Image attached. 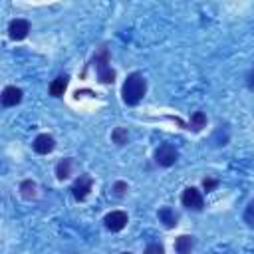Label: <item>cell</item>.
Segmentation results:
<instances>
[{
	"label": "cell",
	"mask_w": 254,
	"mask_h": 254,
	"mask_svg": "<svg viewBox=\"0 0 254 254\" xmlns=\"http://www.w3.org/2000/svg\"><path fill=\"white\" fill-rule=\"evenodd\" d=\"M147 93V79L139 73V71H133L127 75V79L123 81V87H121V97L127 105H137Z\"/></svg>",
	"instance_id": "1"
},
{
	"label": "cell",
	"mask_w": 254,
	"mask_h": 254,
	"mask_svg": "<svg viewBox=\"0 0 254 254\" xmlns=\"http://www.w3.org/2000/svg\"><path fill=\"white\" fill-rule=\"evenodd\" d=\"M93 65L97 71V79L101 83H113L115 81V69L109 65V52L105 46H99V50L93 54Z\"/></svg>",
	"instance_id": "2"
},
{
	"label": "cell",
	"mask_w": 254,
	"mask_h": 254,
	"mask_svg": "<svg viewBox=\"0 0 254 254\" xmlns=\"http://www.w3.org/2000/svg\"><path fill=\"white\" fill-rule=\"evenodd\" d=\"M91 187H93V179H91L89 175H85V173L79 175V177L75 179L73 187H71V194H73V198H75L77 202L85 200L87 194H89V190H91Z\"/></svg>",
	"instance_id": "3"
},
{
	"label": "cell",
	"mask_w": 254,
	"mask_h": 254,
	"mask_svg": "<svg viewBox=\"0 0 254 254\" xmlns=\"http://www.w3.org/2000/svg\"><path fill=\"white\" fill-rule=\"evenodd\" d=\"M181 200H183V206L189 208V210H202V206H204L202 194H200V190L194 189V187H187V189L183 190Z\"/></svg>",
	"instance_id": "4"
},
{
	"label": "cell",
	"mask_w": 254,
	"mask_h": 254,
	"mask_svg": "<svg viewBox=\"0 0 254 254\" xmlns=\"http://www.w3.org/2000/svg\"><path fill=\"white\" fill-rule=\"evenodd\" d=\"M155 163L159 167H171V165H175L177 163V151H175V147L169 145V143L161 145L155 151Z\"/></svg>",
	"instance_id": "5"
},
{
	"label": "cell",
	"mask_w": 254,
	"mask_h": 254,
	"mask_svg": "<svg viewBox=\"0 0 254 254\" xmlns=\"http://www.w3.org/2000/svg\"><path fill=\"white\" fill-rule=\"evenodd\" d=\"M127 220H129V218H127V212H123V210H111L109 214H105L103 224H105L107 230H111V232H119V230L125 228Z\"/></svg>",
	"instance_id": "6"
},
{
	"label": "cell",
	"mask_w": 254,
	"mask_h": 254,
	"mask_svg": "<svg viewBox=\"0 0 254 254\" xmlns=\"http://www.w3.org/2000/svg\"><path fill=\"white\" fill-rule=\"evenodd\" d=\"M28 32H30V22H28V20H22V18L12 20L10 26H8V36H10L12 40H16V42L24 40V38L28 36Z\"/></svg>",
	"instance_id": "7"
},
{
	"label": "cell",
	"mask_w": 254,
	"mask_h": 254,
	"mask_svg": "<svg viewBox=\"0 0 254 254\" xmlns=\"http://www.w3.org/2000/svg\"><path fill=\"white\" fill-rule=\"evenodd\" d=\"M32 147H34L36 153H40V155H48V153L54 151V147H56V139H54L52 135H48V133H42V135H38V137L34 139Z\"/></svg>",
	"instance_id": "8"
},
{
	"label": "cell",
	"mask_w": 254,
	"mask_h": 254,
	"mask_svg": "<svg viewBox=\"0 0 254 254\" xmlns=\"http://www.w3.org/2000/svg\"><path fill=\"white\" fill-rule=\"evenodd\" d=\"M22 89L20 87H16V85H8V87H4V91H2V105L4 107H12V105H18L20 101H22Z\"/></svg>",
	"instance_id": "9"
},
{
	"label": "cell",
	"mask_w": 254,
	"mask_h": 254,
	"mask_svg": "<svg viewBox=\"0 0 254 254\" xmlns=\"http://www.w3.org/2000/svg\"><path fill=\"white\" fill-rule=\"evenodd\" d=\"M159 220L165 224V228H175L179 216L175 214V210H173L171 206H163V208L159 210Z\"/></svg>",
	"instance_id": "10"
},
{
	"label": "cell",
	"mask_w": 254,
	"mask_h": 254,
	"mask_svg": "<svg viewBox=\"0 0 254 254\" xmlns=\"http://www.w3.org/2000/svg\"><path fill=\"white\" fill-rule=\"evenodd\" d=\"M67 75H58L52 83H50V93L54 95V97H62L64 95V91H65V87H67Z\"/></svg>",
	"instance_id": "11"
},
{
	"label": "cell",
	"mask_w": 254,
	"mask_h": 254,
	"mask_svg": "<svg viewBox=\"0 0 254 254\" xmlns=\"http://www.w3.org/2000/svg\"><path fill=\"white\" fill-rule=\"evenodd\" d=\"M192 246H194V238L189 236V234H183V236H179V238L175 240V250H177L179 254H187V252H190Z\"/></svg>",
	"instance_id": "12"
},
{
	"label": "cell",
	"mask_w": 254,
	"mask_h": 254,
	"mask_svg": "<svg viewBox=\"0 0 254 254\" xmlns=\"http://www.w3.org/2000/svg\"><path fill=\"white\" fill-rule=\"evenodd\" d=\"M202 127H206V115H204L202 111H194V113L190 115V121H189V127H187V129L198 133Z\"/></svg>",
	"instance_id": "13"
},
{
	"label": "cell",
	"mask_w": 254,
	"mask_h": 254,
	"mask_svg": "<svg viewBox=\"0 0 254 254\" xmlns=\"http://www.w3.org/2000/svg\"><path fill=\"white\" fill-rule=\"evenodd\" d=\"M69 173H71V159H62V161L56 165V177H58L60 181H64V179L69 177Z\"/></svg>",
	"instance_id": "14"
},
{
	"label": "cell",
	"mask_w": 254,
	"mask_h": 254,
	"mask_svg": "<svg viewBox=\"0 0 254 254\" xmlns=\"http://www.w3.org/2000/svg\"><path fill=\"white\" fill-rule=\"evenodd\" d=\"M20 194H22L26 200L34 198V196H36V183H34V181H30V179L22 181V183H20Z\"/></svg>",
	"instance_id": "15"
},
{
	"label": "cell",
	"mask_w": 254,
	"mask_h": 254,
	"mask_svg": "<svg viewBox=\"0 0 254 254\" xmlns=\"http://www.w3.org/2000/svg\"><path fill=\"white\" fill-rule=\"evenodd\" d=\"M111 139H113V143H117V145H125L127 139H129V133H127L125 127H115L113 133H111Z\"/></svg>",
	"instance_id": "16"
},
{
	"label": "cell",
	"mask_w": 254,
	"mask_h": 254,
	"mask_svg": "<svg viewBox=\"0 0 254 254\" xmlns=\"http://www.w3.org/2000/svg\"><path fill=\"white\" fill-rule=\"evenodd\" d=\"M244 222L254 228V198L248 202V206H246V210H244Z\"/></svg>",
	"instance_id": "17"
},
{
	"label": "cell",
	"mask_w": 254,
	"mask_h": 254,
	"mask_svg": "<svg viewBox=\"0 0 254 254\" xmlns=\"http://www.w3.org/2000/svg\"><path fill=\"white\" fill-rule=\"evenodd\" d=\"M127 189H129V187H127V183L117 181V183L113 185V189H111V190H113V194H115V196H123V194L127 192Z\"/></svg>",
	"instance_id": "18"
},
{
	"label": "cell",
	"mask_w": 254,
	"mask_h": 254,
	"mask_svg": "<svg viewBox=\"0 0 254 254\" xmlns=\"http://www.w3.org/2000/svg\"><path fill=\"white\" fill-rule=\"evenodd\" d=\"M216 185H218V183H216L214 179H208V177H206V179L202 181V187H204V190H206V192H208V190H212V189H214Z\"/></svg>",
	"instance_id": "19"
},
{
	"label": "cell",
	"mask_w": 254,
	"mask_h": 254,
	"mask_svg": "<svg viewBox=\"0 0 254 254\" xmlns=\"http://www.w3.org/2000/svg\"><path fill=\"white\" fill-rule=\"evenodd\" d=\"M145 252H147V254H153V252L163 254V246H161V244H151V246H147V248H145Z\"/></svg>",
	"instance_id": "20"
},
{
	"label": "cell",
	"mask_w": 254,
	"mask_h": 254,
	"mask_svg": "<svg viewBox=\"0 0 254 254\" xmlns=\"http://www.w3.org/2000/svg\"><path fill=\"white\" fill-rule=\"evenodd\" d=\"M246 85H248L250 89H254V69L248 71V75H246Z\"/></svg>",
	"instance_id": "21"
}]
</instances>
